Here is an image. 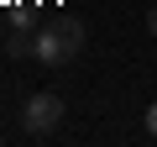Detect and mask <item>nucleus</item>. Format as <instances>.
Returning a JSON list of instances; mask_svg holds the SVG:
<instances>
[{"mask_svg":"<svg viewBox=\"0 0 157 147\" xmlns=\"http://www.w3.org/2000/svg\"><path fill=\"white\" fill-rule=\"evenodd\" d=\"M84 42H89V32L78 26V21H52V26H37L32 58L42 68H63V63H73L78 53H84Z\"/></svg>","mask_w":157,"mask_h":147,"instance_id":"f257e3e1","label":"nucleus"},{"mask_svg":"<svg viewBox=\"0 0 157 147\" xmlns=\"http://www.w3.org/2000/svg\"><path fill=\"white\" fill-rule=\"evenodd\" d=\"M32 42H37V26H16V32L6 37V53H11V58H32Z\"/></svg>","mask_w":157,"mask_h":147,"instance_id":"7ed1b4c3","label":"nucleus"},{"mask_svg":"<svg viewBox=\"0 0 157 147\" xmlns=\"http://www.w3.org/2000/svg\"><path fill=\"white\" fill-rule=\"evenodd\" d=\"M58 121H63V95H52V89H42V95H32V100L21 105V126H26L32 137H52Z\"/></svg>","mask_w":157,"mask_h":147,"instance_id":"f03ea898","label":"nucleus"},{"mask_svg":"<svg viewBox=\"0 0 157 147\" xmlns=\"http://www.w3.org/2000/svg\"><path fill=\"white\" fill-rule=\"evenodd\" d=\"M147 137H157V100L147 105Z\"/></svg>","mask_w":157,"mask_h":147,"instance_id":"20e7f679","label":"nucleus"},{"mask_svg":"<svg viewBox=\"0 0 157 147\" xmlns=\"http://www.w3.org/2000/svg\"><path fill=\"white\" fill-rule=\"evenodd\" d=\"M147 32H152V37H157V6H152V11H147Z\"/></svg>","mask_w":157,"mask_h":147,"instance_id":"39448f33","label":"nucleus"}]
</instances>
